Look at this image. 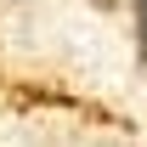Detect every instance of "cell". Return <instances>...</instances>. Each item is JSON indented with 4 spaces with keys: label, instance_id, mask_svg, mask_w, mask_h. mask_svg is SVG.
I'll return each mask as SVG.
<instances>
[{
    "label": "cell",
    "instance_id": "1",
    "mask_svg": "<svg viewBox=\"0 0 147 147\" xmlns=\"http://www.w3.org/2000/svg\"><path fill=\"white\" fill-rule=\"evenodd\" d=\"M136 57L147 62V0H136Z\"/></svg>",
    "mask_w": 147,
    "mask_h": 147
},
{
    "label": "cell",
    "instance_id": "2",
    "mask_svg": "<svg viewBox=\"0 0 147 147\" xmlns=\"http://www.w3.org/2000/svg\"><path fill=\"white\" fill-rule=\"evenodd\" d=\"M91 6H102V11H108V6H119V0H91Z\"/></svg>",
    "mask_w": 147,
    "mask_h": 147
}]
</instances>
